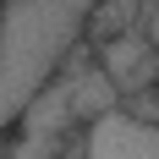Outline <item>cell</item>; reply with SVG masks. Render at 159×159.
Masks as SVG:
<instances>
[{
	"instance_id": "1",
	"label": "cell",
	"mask_w": 159,
	"mask_h": 159,
	"mask_svg": "<svg viewBox=\"0 0 159 159\" xmlns=\"http://www.w3.org/2000/svg\"><path fill=\"white\" fill-rule=\"evenodd\" d=\"M93 0H6L0 6V137L33 104L39 88L66 71L82 49Z\"/></svg>"
},
{
	"instance_id": "6",
	"label": "cell",
	"mask_w": 159,
	"mask_h": 159,
	"mask_svg": "<svg viewBox=\"0 0 159 159\" xmlns=\"http://www.w3.org/2000/svg\"><path fill=\"white\" fill-rule=\"evenodd\" d=\"M0 6H6V0H0Z\"/></svg>"
},
{
	"instance_id": "5",
	"label": "cell",
	"mask_w": 159,
	"mask_h": 159,
	"mask_svg": "<svg viewBox=\"0 0 159 159\" xmlns=\"http://www.w3.org/2000/svg\"><path fill=\"white\" fill-rule=\"evenodd\" d=\"M148 11H159V0H148Z\"/></svg>"
},
{
	"instance_id": "4",
	"label": "cell",
	"mask_w": 159,
	"mask_h": 159,
	"mask_svg": "<svg viewBox=\"0 0 159 159\" xmlns=\"http://www.w3.org/2000/svg\"><path fill=\"white\" fill-rule=\"evenodd\" d=\"M143 11H148V0H93L88 28H82V44L99 49L110 39H121V33H137L143 28Z\"/></svg>"
},
{
	"instance_id": "2",
	"label": "cell",
	"mask_w": 159,
	"mask_h": 159,
	"mask_svg": "<svg viewBox=\"0 0 159 159\" xmlns=\"http://www.w3.org/2000/svg\"><path fill=\"white\" fill-rule=\"evenodd\" d=\"M93 66L115 82L121 104L137 99V93H148V88H159V49L143 39V28H137V33H121V39H110V44H99L93 49Z\"/></svg>"
},
{
	"instance_id": "3",
	"label": "cell",
	"mask_w": 159,
	"mask_h": 159,
	"mask_svg": "<svg viewBox=\"0 0 159 159\" xmlns=\"http://www.w3.org/2000/svg\"><path fill=\"white\" fill-rule=\"evenodd\" d=\"M82 159H159V126L132 121L126 110L99 115L82 132Z\"/></svg>"
}]
</instances>
